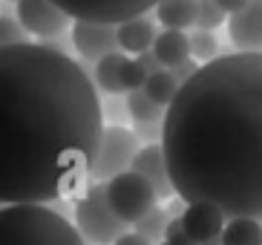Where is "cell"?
Segmentation results:
<instances>
[{
  "label": "cell",
  "instance_id": "obj_1",
  "mask_svg": "<svg viewBox=\"0 0 262 245\" xmlns=\"http://www.w3.org/2000/svg\"><path fill=\"white\" fill-rule=\"evenodd\" d=\"M104 136L95 81L49 44L0 46V205H49L90 179Z\"/></svg>",
  "mask_w": 262,
  "mask_h": 245
},
{
  "label": "cell",
  "instance_id": "obj_2",
  "mask_svg": "<svg viewBox=\"0 0 262 245\" xmlns=\"http://www.w3.org/2000/svg\"><path fill=\"white\" fill-rule=\"evenodd\" d=\"M159 145L179 199L262 222V55L202 64L164 110Z\"/></svg>",
  "mask_w": 262,
  "mask_h": 245
},
{
  "label": "cell",
  "instance_id": "obj_3",
  "mask_svg": "<svg viewBox=\"0 0 262 245\" xmlns=\"http://www.w3.org/2000/svg\"><path fill=\"white\" fill-rule=\"evenodd\" d=\"M0 245H86V239L67 216L47 205H3Z\"/></svg>",
  "mask_w": 262,
  "mask_h": 245
},
{
  "label": "cell",
  "instance_id": "obj_4",
  "mask_svg": "<svg viewBox=\"0 0 262 245\" xmlns=\"http://www.w3.org/2000/svg\"><path fill=\"white\" fill-rule=\"evenodd\" d=\"M75 228L81 237L93 245H113L124 231L127 222L110 208L107 202V185L93 182L86 185L84 193L75 202Z\"/></svg>",
  "mask_w": 262,
  "mask_h": 245
},
{
  "label": "cell",
  "instance_id": "obj_5",
  "mask_svg": "<svg viewBox=\"0 0 262 245\" xmlns=\"http://www.w3.org/2000/svg\"><path fill=\"white\" fill-rule=\"evenodd\" d=\"M107 185V202L110 208L121 216L127 225H136L147 211H153L159 196H156L153 185L147 182L136 170H124L118 176H113Z\"/></svg>",
  "mask_w": 262,
  "mask_h": 245
},
{
  "label": "cell",
  "instance_id": "obj_6",
  "mask_svg": "<svg viewBox=\"0 0 262 245\" xmlns=\"http://www.w3.org/2000/svg\"><path fill=\"white\" fill-rule=\"evenodd\" d=\"M139 153V136L121 124L104 127L98 153H95L93 165H90V179L93 182H110L113 176L130 170L133 159Z\"/></svg>",
  "mask_w": 262,
  "mask_h": 245
},
{
  "label": "cell",
  "instance_id": "obj_7",
  "mask_svg": "<svg viewBox=\"0 0 262 245\" xmlns=\"http://www.w3.org/2000/svg\"><path fill=\"white\" fill-rule=\"evenodd\" d=\"M72 21H93V23H118L130 17L147 15L156 9L159 0H55Z\"/></svg>",
  "mask_w": 262,
  "mask_h": 245
},
{
  "label": "cell",
  "instance_id": "obj_8",
  "mask_svg": "<svg viewBox=\"0 0 262 245\" xmlns=\"http://www.w3.org/2000/svg\"><path fill=\"white\" fill-rule=\"evenodd\" d=\"M15 17L20 21V26L29 35H35L40 40L61 38L63 32H67V26L72 23V17L55 0H17Z\"/></svg>",
  "mask_w": 262,
  "mask_h": 245
},
{
  "label": "cell",
  "instance_id": "obj_9",
  "mask_svg": "<svg viewBox=\"0 0 262 245\" xmlns=\"http://www.w3.org/2000/svg\"><path fill=\"white\" fill-rule=\"evenodd\" d=\"M72 46L84 61L98 64L104 55L118 52V35L113 23L72 21Z\"/></svg>",
  "mask_w": 262,
  "mask_h": 245
},
{
  "label": "cell",
  "instance_id": "obj_10",
  "mask_svg": "<svg viewBox=\"0 0 262 245\" xmlns=\"http://www.w3.org/2000/svg\"><path fill=\"white\" fill-rule=\"evenodd\" d=\"M228 38L236 52L262 55V0H248L245 9L228 17Z\"/></svg>",
  "mask_w": 262,
  "mask_h": 245
},
{
  "label": "cell",
  "instance_id": "obj_11",
  "mask_svg": "<svg viewBox=\"0 0 262 245\" xmlns=\"http://www.w3.org/2000/svg\"><path fill=\"white\" fill-rule=\"evenodd\" d=\"M130 170L141 173L147 182L153 185V191H156L159 199H170V196H176V188H173V179H170L167 159H164L162 145H144V147H139V153H136V159H133Z\"/></svg>",
  "mask_w": 262,
  "mask_h": 245
},
{
  "label": "cell",
  "instance_id": "obj_12",
  "mask_svg": "<svg viewBox=\"0 0 262 245\" xmlns=\"http://www.w3.org/2000/svg\"><path fill=\"white\" fill-rule=\"evenodd\" d=\"M225 219L228 216L210 202H187L185 214H182V225H185V231L190 234V239L196 245H205L210 239L222 237Z\"/></svg>",
  "mask_w": 262,
  "mask_h": 245
},
{
  "label": "cell",
  "instance_id": "obj_13",
  "mask_svg": "<svg viewBox=\"0 0 262 245\" xmlns=\"http://www.w3.org/2000/svg\"><path fill=\"white\" fill-rule=\"evenodd\" d=\"M116 35H118V49L127 55H141L147 49H153V40H156V26L147 15L139 17H130L116 26Z\"/></svg>",
  "mask_w": 262,
  "mask_h": 245
},
{
  "label": "cell",
  "instance_id": "obj_14",
  "mask_svg": "<svg viewBox=\"0 0 262 245\" xmlns=\"http://www.w3.org/2000/svg\"><path fill=\"white\" fill-rule=\"evenodd\" d=\"M153 55L164 69L190 58V35L185 29H162L153 40Z\"/></svg>",
  "mask_w": 262,
  "mask_h": 245
},
{
  "label": "cell",
  "instance_id": "obj_15",
  "mask_svg": "<svg viewBox=\"0 0 262 245\" xmlns=\"http://www.w3.org/2000/svg\"><path fill=\"white\" fill-rule=\"evenodd\" d=\"M196 3L199 0H159L156 3V21L164 29H190L196 26Z\"/></svg>",
  "mask_w": 262,
  "mask_h": 245
},
{
  "label": "cell",
  "instance_id": "obj_16",
  "mask_svg": "<svg viewBox=\"0 0 262 245\" xmlns=\"http://www.w3.org/2000/svg\"><path fill=\"white\" fill-rule=\"evenodd\" d=\"M124 61H127V55L118 49V52H110L104 55L93 69V81L98 90L110 92V95H116V92H124L121 87V69H124Z\"/></svg>",
  "mask_w": 262,
  "mask_h": 245
},
{
  "label": "cell",
  "instance_id": "obj_17",
  "mask_svg": "<svg viewBox=\"0 0 262 245\" xmlns=\"http://www.w3.org/2000/svg\"><path fill=\"white\" fill-rule=\"evenodd\" d=\"M222 245H262V222L248 219V216L225 219Z\"/></svg>",
  "mask_w": 262,
  "mask_h": 245
},
{
  "label": "cell",
  "instance_id": "obj_18",
  "mask_svg": "<svg viewBox=\"0 0 262 245\" xmlns=\"http://www.w3.org/2000/svg\"><path fill=\"white\" fill-rule=\"evenodd\" d=\"M127 113H130L133 124H156L164 121V107H159L144 90L127 92Z\"/></svg>",
  "mask_w": 262,
  "mask_h": 245
},
{
  "label": "cell",
  "instance_id": "obj_19",
  "mask_svg": "<svg viewBox=\"0 0 262 245\" xmlns=\"http://www.w3.org/2000/svg\"><path fill=\"white\" fill-rule=\"evenodd\" d=\"M179 87H182V84L173 78V72H170V69H156V72H150V78H147L144 92L156 101V104H159V107L167 110L170 104H173V98H176Z\"/></svg>",
  "mask_w": 262,
  "mask_h": 245
},
{
  "label": "cell",
  "instance_id": "obj_20",
  "mask_svg": "<svg viewBox=\"0 0 262 245\" xmlns=\"http://www.w3.org/2000/svg\"><path fill=\"white\" fill-rule=\"evenodd\" d=\"M167 222H170V216H167V211L164 208H159L156 205L153 211H147L144 216H141L139 222L133 225V228L139 231L141 237H147L150 242H159V239H164V228H167Z\"/></svg>",
  "mask_w": 262,
  "mask_h": 245
},
{
  "label": "cell",
  "instance_id": "obj_21",
  "mask_svg": "<svg viewBox=\"0 0 262 245\" xmlns=\"http://www.w3.org/2000/svg\"><path fill=\"white\" fill-rule=\"evenodd\" d=\"M190 58H196L199 64H210L213 58H219V40H216L213 32L208 29L190 32Z\"/></svg>",
  "mask_w": 262,
  "mask_h": 245
},
{
  "label": "cell",
  "instance_id": "obj_22",
  "mask_svg": "<svg viewBox=\"0 0 262 245\" xmlns=\"http://www.w3.org/2000/svg\"><path fill=\"white\" fill-rule=\"evenodd\" d=\"M225 17L228 15L219 9L216 0H199V3H196V26H193V29L213 32V29H219V26H225Z\"/></svg>",
  "mask_w": 262,
  "mask_h": 245
},
{
  "label": "cell",
  "instance_id": "obj_23",
  "mask_svg": "<svg viewBox=\"0 0 262 245\" xmlns=\"http://www.w3.org/2000/svg\"><path fill=\"white\" fill-rule=\"evenodd\" d=\"M147 78H150V72H147L144 67L139 64V58H130L127 55V61H124V69H121V87L127 92L133 90H144Z\"/></svg>",
  "mask_w": 262,
  "mask_h": 245
},
{
  "label": "cell",
  "instance_id": "obj_24",
  "mask_svg": "<svg viewBox=\"0 0 262 245\" xmlns=\"http://www.w3.org/2000/svg\"><path fill=\"white\" fill-rule=\"evenodd\" d=\"M29 32L20 26V21L12 15H0V46H12V44H26Z\"/></svg>",
  "mask_w": 262,
  "mask_h": 245
},
{
  "label": "cell",
  "instance_id": "obj_25",
  "mask_svg": "<svg viewBox=\"0 0 262 245\" xmlns=\"http://www.w3.org/2000/svg\"><path fill=\"white\" fill-rule=\"evenodd\" d=\"M164 242L167 245H196L190 239V234L185 231V225H182V216H173L167 222V228H164Z\"/></svg>",
  "mask_w": 262,
  "mask_h": 245
},
{
  "label": "cell",
  "instance_id": "obj_26",
  "mask_svg": "<svg viewBox=\"0 0 262 245\" xmlns=\"http://www.w3.org/2000/svg\"><path fill=\"white\" fill-rule=\"evenodd\" d=\"M133 133L139 136V141H147V145H159L162 141V121L156 124H136Z\"/></svg>",
  "mask_w": 262,
  "mask_h": 245
},
{
  "label": "cell",
  "instance_id": "obj_27",
  "mask_svg": "<svg viewBox=\"0 0 262 245\" xmlns=\"http://www.w3.org/2000/svg\"><path fill=\"white\" fill-rule=\"evenodd\" d=\"M199 67H202V64L196 61V58H187V61L176 64V67H170V72H173V78H176L179 84H185V81H190V78L199 72Z\"/></svg>",
  "mask_w": 262,
  "mask_h": 245
},
{
  "label": "cell",
  "instance_id": "obj_28",
  "mask_svg": "<svg viewBox=\"0 0 262 245\" xmlns=\"http://www.w3.org/2000/svg\"><path fill=\"white\" fill-rule=\"evenodd\" d=\"M113 245H153V242H150L147 237H141L139 231H124Z\"/></svg>",
  "mask_w": 262,
  "mask_h": 245
},
{
  "label": "cell",
  "instance_id": "obj_29",
  "mask_svg": "<svg viewBox=\"0 0 262 245\" xmlns=\"http://www.w3.org/2000/svg\"><path fill=\"white\" fill-rule=\"evenodd\" d=\"M133 58H139V64L147 69V72H156V69H164L162 64H159V58L153 55V49H147V52H141V55H133Z\"/></svg>",
  "mask_w": 262,
  "mask_h": 245
},
{
  "label": "cell",
  "instance_id": "obj_30",
  "mask_svg": "<svg viewBox=\"0 0 262 245\" xmlns=\"http://www.w3.org/2000/svg\"><path fill=\"white\" fill-rule=\"evenodd\" d=\"M216 3H219V9H222L228 17L236 15L239 9H245V6H248V0H216Z\"/></svg>",
  "mask_w": 262,
  "mask_h": 245
},
{
  "label": "cell",
  "instance_id": "obj_31",
  "mask_svg": "<svg viewBox=\"0 0 262 245\" xmlns=\"http://www.w3.org/2000/svg\"><path fill=\"white\" fill-rule=\"evenodd\" d=\"M0 208H3V205H0Z\"/></svg>",
  "mask_w": 262,
  "mask_h": 245
},
{
  "label": "cell",
  "instance_id": "obj_32",
  "mask_svg": "<svg viewBox=\"0 0 262 245\" xmlns=\"http://www.w3.org/2000/svg\"><path fill=\"white\" fill-rule=\"evenodd\" d=\"M15 3H17V0H15Z\"/></svg>",
  "mask_w": 262,
  "mask_h": 245
}]
</instances>
